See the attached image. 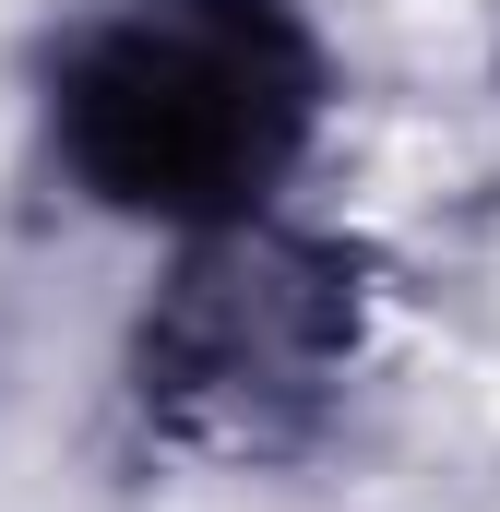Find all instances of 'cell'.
<instances>
[{
    "label": "cell",
    "mask_w": 500,
    "mask_h": 512,
    "mask_svg": "<svg viewBox=\"0 0 500 512\" xmlns=\"http://www.w3.org/2000/svg\"><path fill=\"white\" fill-rule=\"evenodd\" d=\"M322 60L286 0H120L60 60V155L155 227H239L310 143Z\"/></svg>",
    "instance_id": "obj_1"
},
{
    "label": "cell",
    "mask_w": 500,
    "mask_h": 512,
    "mask_svg": "<svg viewBox=\"0 0 500 512\" xmlns=\"http://www.w3.org/2000/svg\"><path fill=\"white\" fill-rule=\"evenodd\" d=\"M346 358V274L286 239H215L143 322V405L191 441H274Z\"/></svg>",
    "instance_id": "obj_2"
}]
</instances>
